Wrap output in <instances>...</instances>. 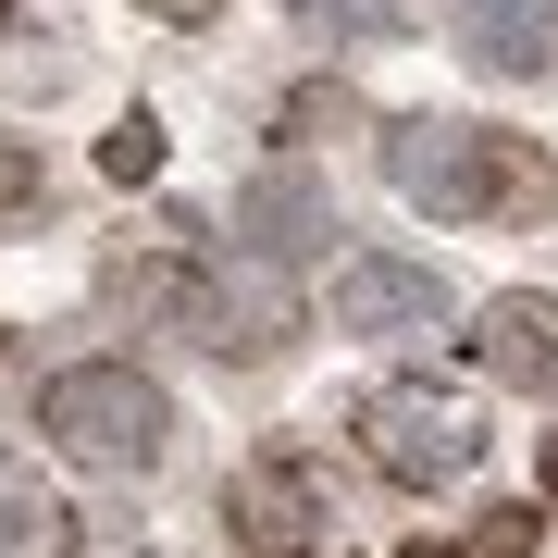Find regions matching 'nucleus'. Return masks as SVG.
<instances>
[{
  "mask_svg": "<svg viewBox=\"0 0 558 558\" xmlns=\"http://www.w3.org/2000/svg\"><path fill=\"white\" fill-rule=\"evenodd\" d=\"M385 186L435 223H558V161L472 112H398L385 124Z\"/></svg>",
  "mask_w": 558,
  "mask_h": 558,
  "instance_id": "f257e3e1",
  "label": "nucleus"
},
{
  "mask_svg": "<svg viewBox=\"0 0 558 558\" xmlns=\"http://www.w3.org/2000/svg\"><path fill=\"white\" fill-rule=\"evenodd\" d=\"M124 299H137L161 336L211 348V360H286L299 336V286L274 274V260H149V274H124Z\"/></svg>",
  "mask_w": 558,
  "mask_h": 558,
  "instance_id": "f03ea898",
  "label": "nucleus"
},
{
  "mask_svg": "<svg viewBox=\"0 0 558 558\" xmlns=\"http://www.w3.org/2000/svg\"><path fill=\"white\" fill-rule=\"evenodd\" d=\"M38 435L75 459V472H161L174 459V398L137 373V360H62L38 385Z\"/></svg>",
  "mask_w": 558,
  "mask_h": 558,
  "instance_id": "7ed1b4c3",
  "label": "nucleus"
},
{
  "mask_svg": "<svg viewBox=\"0 0 558 558\" xmlns=\"http://www.w3.org/2000/svg\"><path fill=\"white\" fill-rule=\"evenodd\" d=\"M360 459H373L398 497H435V484H459L484 459V410L459 398V385H435V373H398V385L360 398Z\"/></svg>",
  "mask_w": 558,
  "mask_h": 558,
  "instance_id": "20e7f679",
  "label": "nucleus"
},
{
  "mask_svg": "<svg viewBox=\"0 0 558 558\" xmlns=\"http://www.w3.org/2000/svg\"><path fill=\"white\" fill-rule=\"evenodd\" d=\"M323 534H336V509H323L311 447H260V459H236V484H223V546H236V558H311Z\"/></svg>",
  "mask_w": 558,
  "mask_h": 558,
  "instance_id": "39448f33",
  "label": "nucleus"
},
{
  "mask_svg": "<svg viewBox=\"0 0 558 558\" xmlns=\"http://www.w3.org/2000/svg\"><path fill=\"white\" fill-rule=\"evenodd\" d=\"M336 236H348V223H336V186H323L299 149H286L274 174H248V186H236V260H274V274H299V260H311V248H336Z\"/></svg>",
  "mask_w": 558,
  "mask_h": 558,
  "instance_id": "423d86ee",
  "label": "nucleus"
},
{
  "mask_svg": "<svg viewBox=\"0 0 558 558\" xmlns=\"http://www.w3.org/2000/svg\"><path fill=\"white\" fill-rule=\"evenodd\" d=\"M447 323V274L410 248H348L336 260V336H435Z\"/></svg>",
  "mask_w": 558,
  "mask_h": 558,
  "instance_id": "0eeeda50",
  "label": "nucleus"
},
{
  "mask_svg": "<svg viewBox=\"0 0 558 558\" xmlns=\"http://www.w3.org/2000/svg\"><path fill=\"white\" fill-rule=\"evenodd\" d=\"M459 62L472 75H497V87H534L558 75V0H459Z\"/></svg>",
  "mask_w": 558,
  "mask_h": 558,
  "instance_id": "6e6552de",
  "label": "nucleus"
},
{
  "mask_svg": "<svg viewBox=\"0 0 558 558\" xmlns=\"http://www.w3.org/2000/svg\"><path fill=\"white\" fill-rule=\"evenodd\" d=\"M472 360L497 385H521V398H558V299H534V286H509V299L472 311Z\"/></svg>",
  "mask_w": 558,
  "mask_h": 558,
  "instance_id": "1a4fd4ad",
  "label": "nucleus"
},
{
  "mask_svg": "<svg viewBox=\"0 0 558 558\" xmlns=\"http://www.w3.org/2000/svg\"><path fill=\"white\" fill-rule=\"evenodd\" d=\"M0 558H75V509H62L50 484L0 472Z\"/></svg>",
  "mask_w": 558,
  "mask_h": 558,
  "instance_id": "9d476101",
  "label": "nucleus"
},
{
  "mask_svg": "<svg viewBox=\"0 0 558 558\" xmlns=\"http://www.w3.org/2000/svg\"><path fill=\"white\" fill-rule=\"evenodd\" d=\"M286 13H299L311 38H360V50H373V38H410V0H286Z\"/></svg>",
  "mask_w": 558,
  "mask_h": 558,
  "instance_id": "9b49d317",
  "label": "nucleus"
},
{
  "mask_svg": "<svg viewBox=\"0 0 558 558\" xmlns=\"http://www.w3.org/2000/svg\"><path fill=\"white\" fill-rule=\"evenodd\" d=\"M274 124H286V149H323V137H360V100H348V87H299Z\"/></svg>",
  "mask_w": 558,
  "mask_h": 558,
  "instance_id": "f8f14e48",
  "label": "nucleus"
},
{
  "mask_svg": "<svg viewBox=\"0 0 558 558\" xmlns=\"http://www.w3.org/2000/svg\"><path fill=\"white\" fill-rule=\"evenodd\" d=\"M100 174H112V186H149V174H161V124H149V112H124L112 137H100Z\"/></svg>",
  "mask_w": 558,
  "mask_h": 558,
  "instance_id": "ddd939ff",
  "label": "nucleus"
},
{
  "mask_svg": "<svg viewBox=\"0 0 558 558\" xmlns=\"http://www.w3.org/2000/svg\"><path fill=\"white\" fill-rule=\"evenodd\" d=\"M534 534H546V497H521V509H484V521H472V558H534Z\"/></svg>",
  "mask_w": 558,
  "mask_h": 558,
  "instance_id": "4468645a",
  "label": "nucleus"
},
{
  "mask_svg": "<svg viewBox=\"0 0 558 558\" xmlns=\"http://www.w3.org/2000/svg\"><path fill=\"white\" fill-rule=\"evenodd\" d=\"M50 199V161H38V137H0V223L13 211H38Z\"/></svg>",
  "mask_w": 558,
  "mask_h": 558,
  "instance_id": "2eb2a0df",
  "label": "nucleus"
},
{
  "mask_svg": "<svg viewBox=\"0 0 558 558\" xmlns=\"http://www.w3.org/2000/svg\"><path fill=\"white\" fill-rule=\"evenodd\" d=\"M137 13H161V25H211L223 0H137Z\"/></svg>",
  "mask_w": 558,
  "mask_h": 558,
  "instance_id": "dca6fc26",
  "label": "nucleus"
},
{
  "mask_svg": "<svg viewBox=\"0 0 558 558\" xmlns=\"http://www.w3.org/2000/svg\"><path fill=\"white\" fill-rule=\"evenodd\" d=\"M398 558H472V534H459V546H435V534H422V546H398Z\"/></svg>",
  "mask_w": 558,
  "mask_h": 558,
  "instance_id": "f3484780",
  "label": "nucleus"
},
{
  "mask_svg": "<svg viewBox=\"0 0 558 558\" xmlns=\"http://www.w3.org/2000/svg\"><path fill=\"white\" fill-rule=\"evenodd\" d=\"M534 484H546V497H558V435H546V459H534Z\"/></svg>",
  "mask_w": 558,
  "mask_h": 558,
  "instance_id": "a211bd4d",
  "label": "nucleus"
},
{
  "mask_svg": "<svg viewBox=\"0 0 558 558\" xmlns=\"http://www.w3.org/2000/svg\"><path fill=\"white\" fill-rule=\"evenodd\" d=\"M0 385H13V348H0Z\"/></svg>",
  "mask_w": 558,
  "mask_h": 558,
  "instance_id": "6ab92c4d",
  "label": "nucleus"
},
{
  "mask_svg": "<svg viewBox=\"0 0 558 558\" xmlns=\"http://www.w3.org/2000/svg\"><path fill=\"white\" fill-rule=\"evenodd\" d=\"M0 25H13V0H0Z\"/></svg>",
  "mask_w": 558,
  "mask_h": 558,
  "instance_id": "aec40b11",
  "label": "nucleus"
}]
</instances>
